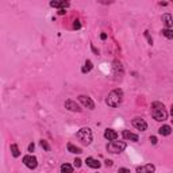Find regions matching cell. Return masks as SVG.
Here are the masks:
<instances>
[{
  "label": "cell",
  "mask_w": 173,
  "mask_h": 173,
  "mask_svg": "<svg viewBox=\"0 0 173 173\" xmlns=\"http://www.w3.org/2000/svg\"><path fill=\"white\" fill-rule=\"evenodd\" d=\"M73 166L70 164H62L61 165V173H72Z\"/></svg>",
  "instance_id": "19"
},
{
  "label": "cell",
  "mask_w": 173,
  "mask_h": 173,
  "mask_svg": "<svg viewBox=\"0 0 173 173\" xmlns=\"http://www.w3.org/2000/svg\"><path fill=\"white\" fill-rule=\"evenodd\" d=\"M172 120H173V119H172Z\"/></svg>",
  "instance_id": "33"
},
{
  "label": "cell",
  "mask_w": 173,
  "mask_h": 173,
  "mask_svg": "<svg viewBox=\"0 0 173 173\" xmlns=\"http://www.w3.org/2000/svg\"><path fill=\"white\" fill-rule=\"evenodd\" d=\"M105 165H107V166H111V165H112V161H111V159H107V161H105Z\"/></svg>",
  "instance_id": "28"
},
{
  "label": "cell",
  "mask_w": 173,
  "mask_h": 173,
  "mask_svg": "<svg viewBox=\"0 0 173 173\" xmlns=\"http://www.w3.org/2000/svg\"><path fill=\"white\" fill-rule=\"evenodd\" d=\"M151 115L157 122H164L168 119V112L165 110L164 104L159 102L151 103Z\"/></svg>",
  "instance_id": "1"
},
{
  "label": "cell",
  "mask_w": 173,
  "mask_h": 173,
  "mask_svg": "<svg viewBox=\"0 0 173 173\" xmlns=\"http://www.w3.org/2000/svg\"><path fill=\"white\" fill-rule=\"evenodd\" d=\"M70 5L69 2H57V0H54V2H50V7H54V8H59V10H65V8H68Z\"/></svg>",
  "instance_id": "13"
},
{
  "label": "cell",
  "mask_w": 173,
  "mask_h": 173,
  "mask_svg": "<svg viewBox=\"0 0 173 173\" xmlns=\"http://www.w3.org/2000/svg\"><path fill=\"white\" fill-rule=\"evenodd\" d=\"M104 138L108 139V141H115L116 138H118V132H116L115 130H112V129H107L104 131Z\"/></svg>",
  "instance_id": "14"
},
{
  "label": "cell",
  "mask_w": 173,
  "mask_h": 173,
  "mask_svg": "<svg viewBox=\"0 0 173 173\" xmlns=\"http://www.w3.org/2000/svg\"><path fill=\"white\" fill-rule=\"evenodd\" d=\"M149 139H150V142L153 143V145H156V143H157V138L156 137H150Z\"/></svg>",
  "instance_id": "26"
},
{
  "label": "cell",
  "mask_w": 173,
  "mask_h": 173,
  "mask_svg": "<svg viewBox=\"0 0 173 173\" xmlns=\"http://www.w3.org/2000/svg\"><path fill=\"white\" fill-rule=\"evenodd\" d=\"M85 164H86V166L92 168V169H99V168L102 166V164H100L97 159H95L93 157H88V158L85 159Z\"/></svg>",
  "instance_id": "12"
},
{
  "label": "cell",
  "mask_w": 173,
  "mask_h": 173,
  "mask_svg": "<svg viewBox=\"0 0 173 173\" xmlns=\"http://www.w3.org/2000/svg\"><path fill=\"white\" fill-rule=\"evenodd\" d=\"M118 173H130V169H127V168H119Z\"/></svg>",
  "instance_id": "24"
},
{
  "label": "cell",
  "mask_w": 173,
  "mask_h": 173,
  "mask_svg": "<svg viewBox=\"0 0 173 173\" xmlns=\"http://www.w3.org/2000/svg\"><path fill=\"white\" fill-rule=\"evenodd\" d=\"M122 137L126 141H132V142H138V141H139V137H138L137 134H134V132L129 131V130H123V131H122Z\"/></svg>",
  "instance_id": "10"
},
{
  "label": "cell",
  "mask_w": 173,
  "mask_h": 173,
  "mask_svg": "<svg viewBox=\"0 0 173 173\" xmlns=\"http://www.w3.org/2000/svg\"><path fill=\"white\" fill-rule=\"evenodd\" d=\"M73 162H74V166H76V168H80V166H81V164H83V161H81L80 158H76Z\"/></svg>",
  "instance_id": "23"
},
{
  "label": "cell",
  "mask_w": 173,
  "mask_h": 173,
  "mask_svg": "<svg viewBox=\"0 0 173 173\" xmlns=\"http://www.w3.org/2000/svg\"><path fill=\"white\" fill-rule=\"evenodd\" d=\"M156 166L153 164H146V165H141L137 166V173H154Z\"/></svg>",
  "instance_id": "9"
},
{
  "label": "cell",
  "mask_w": 173,
  "mask_h": 173,
  "mask_svg": "<svg viewBox=\"0 0 173 173\" xmlns=\"http://www.w3.org/2000/svg\"><path fill=\"white\" fill-rule=\"evenodd\" d=\"M80 27H81V24H80V22H78V20H74V23H73V29H80Z\"/></svg>",
  "instance_id": "25"
},
{
  "label": "cell",
  "mask_w": 173,
  "mask_h": 173,
  "mask_svg": "<svg viewBox=\"0 0 173 173\" xmlns=\"http://www.w3.org/2000/svg\"><path fill=\"white\" fill-rule=\"evenodd\" d=\"M122 99H123V91L122 89H114L108 93L107 99H105V103H107L108 107L111 108H116L119 104L122 103Z\"/></svg>",
  "instance_id": "2"
},
{
  "label": "cell",
  "mask_w": 173,
  "mask_h": 173,
  "mask_svg": "<svg viewBox=\"0 0 173 173\" xmlns=\"http://www.w3.org/2000/svg\"><path fill=\"white\" fill-rule=\"evenodd\" d=\"M100 38H102L103 41H104V39H107V34H102V35H100Z\"/></svg>",
  "instance_id": "29"
},
{
  "label": "cell",
  "mask_w": 173,
  "mask_h": 173,
  "mask_svg": "<svg viewBox=\"0 0 173 173\" xmlns=\"http://www.w3.org/2000/svg\"><path fill=\"white\" fill-rule=\"evenodd\" d=\"M161 32H162V35H164L165 38H168V39H173V29H164Z\"/></svg>",
  "instance_id": "20"
},
{
  "label": "cell",
  "mask_w": 173,
  "mask_h": 173,
  "mask_svg": "<svg viewBox=\"0 0 173 173\" xmlns=\"http://www.w3.org/2000/svg\"><path fill=\"white\" fill-rule=\"evenodd\" d=\"M58 14H59V15H64V14H66V11H65V10H59Z\"/></svg>",
  "instance_id": "30"
},
{
  "label": "cell",
  "mask_w": 173,
  "mask_h": 173,
  "mask_svg": "<svg viewBox=\"0 0 173 173\" xmlns=\"http://www.w3.org/2000/svg\"><path fill=\"white\" fill-rule=\"evenodd\" d=\"M11 153H12V157H15V158H18V157L20 156V150H19L16 143H12V145H11Z\"/></svg>",
  "instance_id": "18"
},
{
  "label": "cell",
  "mask_w": 173,
  "mask_h": 173,
  "mask_svg": "<svg viewBox=\"0 0 173 173\" xmlns=\"http://www.w3.org/2000/svg\"><path fill=\"white\" fill-rule=\"evenodd\" d=\"M131 124L137 130H141V131H145V130H147V123H146L145 119H142V118H134L131 120Z\"/></svg>",
  "instance_id": "7"
},
{
  "label": "cell",
  "mask_w": 173,
  "mask_h": 173,
  "mask_svg": "<svg viewBox=\"0 0 173 173\" xmlns=\"http://www.w3.org/2000/svg\"><path fill=\"white\" fill-rule=\"evenodd\" d=\"M39 145L42 146V147L45 149L46 151H50V145H49V143H47V141H45V139H41V141H39Z\"/></svg>",
  "instance_id": "21"
},
{
  "label": "cell",
  "mask_w": 173,
  "mask_h": 173,
  "mask_svg": "<svg viewBox=\"0 0 173 173\" xmlns=\"http://www.w3.org/2000/svg\"><path fill=\"white\" fill-rule=\"evenodd\" d=\"M170 132H172V127L168 126V124H162V126L158 129V134L162 135V137H166V135H169Z\"/></svg>",
  "instance_id": "15"
},
{
  "label": "cell",
  "mask_w": 173,
  "mask_h": 173,
  "mask_svg": "<svg viewBox=\"0 0 173 173\" xmlns=\"http://www.w3.org/2000/svg\"><path fill=\"white\" fill-rule=\"evenodd\" d=\"M170 115L173 116V104H172V107H170Z\"/></svg>",
  "instance_id": "32"
},
{
  "label": "cell",
  "mask_w": 173,
  "mask_h": 173,
  "mask_svg": "<svg viewBox=\"0 0 173 173\" xmlns=\"http://www.w3.org/2000/svg\"><path fill=\"white\" fill-rule=\"evenodd\" d=\"M78 102H80L81 104L84 105V107L88 108V110H93V108H95L93 100H92L89 96H85V95H80V96H78Z\"/></svg>",
  "instance_id": "6"
},
{
  "label": "cell",
  "mask_w": 173,
  "mask_h": 173,
  "mask_svg": "<svg viewBox=\"0 0 173 173\" xmlns=\"http://www.w3.org/2000/svg\"><path fill=\"white\" fill-rule=\"evenodd\" d=\"M92 50H93V53L99 54V51H97V49H96V47H95V46H92Z\"/></svg>",
  "instance_id": "31"
},
{
  "label": "cell",
  "mask_w": 173,
  "mask_h": 173,
  "mask_svg": "<svg viewBox=\"0 0 173 173\" xmlns=\"http://www.w3.org/2000/svg\"><path fill=\"white\" fill-rule=\"evenodd\" d=\"M77 138L80 139V142L83 145H91L92 142V131L89 127H81L77 131Z\"/></svg>",
  "instance_id": "4"
},
{
  "label": "cell",
  "mask_w": 173,
  "mask_h": 173,
  "mask_svg": "<svg viewBox=\"0 0 173 173\" xmlns=\"http://www.w3.org/2000/svg\"><path fill=\"white\" fill-rule=\"evenodd\" d=\"M23 164L26 165L29 169H35L38 166V161H37V157L32 156V154H27V156L23 157Z\"/></svg>",
  "instance_id": "5"
},
{
  "label": "cell",
  "mask_w": 173,
  "mask_h": 173,
  "mask_svg": "<svg viewBox=\"0 0 173 173\" xmlns=\"http://www.w3.org/2000/svg\"><path fill=\"white\" fill-rule=\"evenodd\" d=\"M65 108L72 111V112H81V107L74 102V100H70V99L65 100Z\"/></svg>",
  "instance_id": "8"
},
{
  "label": "cell",
  "mask_w": 173,
  "mask_h": 173,
  "mask_svg": "<svg viewBox=\"0 0 173 173\" xmlns=\"http://www.w3.org/2000/svg\"><path fill=\"white\" fill-rule=\"evenodd\" d=\"M145 37H146V39H147L149 45H153V38L149 35V31H145Z\"/></svg>",
  "instance_id": "22"
},
{
  "label": "cell",
  "mask_w": 173,
  "mask_h": 173,
  "mask_svg": "<svg viewBox=\"0 0 173 173\" xmlns=\"http://www.w3.org/2000/svg\"><path fill=\"white\" fill-rule=\"evenodd\" d=\"M34 149H35V145H34V143H30V145H29V151H34Z\"/></svg>",
  "instance_id": "27"
},
{
  "label": "cell",
  "mask_w": 173,
  "mask_h": 173,
  "mask_svg": "<svg viewBox=\"0 0 173 173\" xmlns=\"http://www.w3.org/2000/svg\"><path fill=\"white\" fill-rule=\"evenodd\" d=\"M161 19L165 24V29H173V16L170 14H164Z\"/></svg>",
  "instance_id": "11"
},
{
  "label": "cell",
  "mask_w": 173,
  "mask_h": 173,
  "mask_svg": "<svg viewBox=\"0 0 173 173\" xmlns=\"http://www.w3.org/2000/svg\"><path fill=\"white\" fill-rule=\"evenodd\" d=\"M126 147H127V143L123 142V141H111V142H108L107 146H105L107 151L111 154H119Z\"/></svg>",
  "instance_id": "3"
},
{
  "label": "cell",
  "mask_w": 173,
  "mask_h": 173,
  "mask_svg": "<svg viewBox=\"0 0 173 173\" xmlns=\"http://www.w3.org/2000/svg\"><path fill=\"white\" fill-rule=\"evenodd\" d=\"M92 68H93L92 61H91V59H86L85 64H84V66H83V69H81V72H83V73H88V72H91V70H92Z\"/></svg>",
  "instance_id": "17"
},
{
  "label": "cell",
  "mask_w": 173,
  "mask_h": 173,
  "mask_svg": "<svg viewBox=\"0 0 173 173\" xmlns=\"http://www.w3.org/2000/svg\"><path fill=\"white\" fill-rule=\"evenodd\" d=\"M68 151L69 153H73V154H81L83 153V150H81L80 147H77V146H74L73 143H68Z\"/></svg>",
  "instance_id": "16"
}]
</instances>
